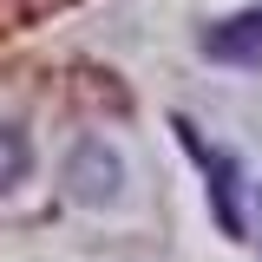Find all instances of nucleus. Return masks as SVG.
I'll list each match as a JSON object with an SVG mask.
<instances>
[{"label":"nucleus","instance_id":"f03ea898","mask_svg":"<svg viewBox=\"0 0 262 262\" xmlns=\"http://www.w3.org/2000/svg\"><path fill=\"white\" fill-rule=\"evenodd\" d=\"M177 138L190 144V158L210 170V210H216V223H223V236H249V216H243V164L229 158V151H210L203 138H196V125L190 118H177Z\"/></svg>","mask_w":262,"mask_h":262},{"label":"nucleus","instance_id":"f257e3e1","mask_svg":"<svg viewBox=\"0 0 262 262\" xmlns=\"http://www.w3.org/2000/svg\"><path fill=\"white\" fill-rule=\"evenodd\" d=\"M59 184H66L72 203L105 210V203H118V190H125V164H118V151L105 138H79L66 151V164H59Z\"/></svg>","mask_w":262,"mask_h":262},{"label":"nucleus","instance_id":"7ed1b4c3","mask_svg":"<svg viewBox=\"0 0 262 262\" xmlns=\"http://www.w3.org/2000/svg\"><path fill=\"white\" fill-rule=\"evenodd\" d=\"M203 59L216 66H262V7H243L203 33Z\"/></svg>","mask_w":262,"mask_h":262},{"label":"nucleus","instance_id":"20e7f679","mask_svg":"<svg viewBox=\"0 0 262 262\" xmlns=\"http://www.w3.org/2000/svg\"><path fill=\"white\" fill-rule=\"evenodd\" d=\"M27 170H33V138L20 125H0V190H13Z\"/></svg>","mask_w":262,"mask_h":262}]
</instances>
